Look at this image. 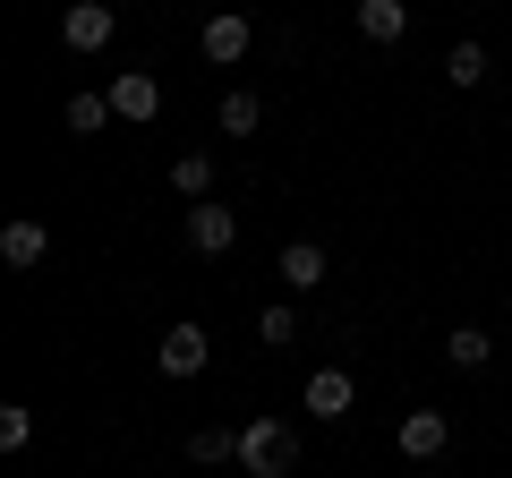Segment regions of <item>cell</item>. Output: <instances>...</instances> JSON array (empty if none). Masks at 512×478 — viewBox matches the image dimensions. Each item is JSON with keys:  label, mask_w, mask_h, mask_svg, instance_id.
<instances>
[{"label": "cell", "mask_w": 512, "mask_h": 478, "mask_svg": "<svg viewBox=\"0 0 512 478\" xmlns=\"http://www.w3.org/2000/svg\"><path fill=\"white\" fill-rule=\"evenodd\" d=\"M239 470L248 478H291L299 470V436L282 419H248L239 427Z\"/></svg>", "instance_id": "1"}, {"label": "cell", "mask_w": 512, "mask_h": 478, "mask_svg": "<svg viewBox=\"0 0 512 478\" xmlns=\"http://www.w3.org/2000/svg\"><path fill=\"white\" fill-rule=\"evenodd\" d=\"M111 35H120V9L111 0H69V18H60V43L69 52H103Z\"/></svg>", "instance_id": "2"}, {"label": "cell", "mask_w": 512, "mask_h": 478, "mask_svg": "<svg viewBox=\"0 0 512 478\" xmlns=\"http://www.w3.org/2000/svg\"><path fill=\"white\" fill-rule=\"evenodd\" d=\"M205 359H214V333H205V325H171L163 342H154V368H163V376H197Z\"/></svg>", "instance_id": "3"}, {"label": "cell", "mask_w": 512, "mask_h": 478, "mask_svg": "<svg viewBox=\"0 0 512 478\" xmlns=\"http://www.w3.org/2000/svg\"><path fill=\"white\" fill-rule=\"evenodd\" d=\"M393 444H402V461H436L444 444H453V419H444V410H410Z\"/></svg>", "instance_id": "4"}, {"label": "cell", "mask_w": 512, "mask_h": 478, "mask_svg": "<svg viewBox=\"0 0 512 478\" xmlns=\"http://www.w3.org/2000/svg\"><path fill=\"white\" fill-rule=\"evenodd\" d=\"M43 257H52V231H43L35 214H18L9 231H0V265H18V274H35Z\"/></svg>", "instance_id": "5"}, {"label": "cell", "mask_w": 512, "mask_h": 478, "mask_svg": "<svg viewBox=\"0 0 512 478\" xmlns=\"http://www.w3.org/2000/svg\"><path fill=\"white\" fill-rule=\"evenodd\" d=\"M111 111H120V120H154V111H163L154 69H120V77H111Z\"/></svg>", "instance_id": "6"}, {"label": "cell", "mask_w": 512, "mask_h": 478, "mask_svg": "<svg viewBox=\"0 0 512 478\" xmlns=\"http://www.w3.org/2000/svg\"><path fill=\"white\" fill-rule=\"evenodd\" d=\"M248 43H256V26L239 18V9H222V18H205V60H214V69H231V60H248Z\"/></svg>", "instance_id": "7"}, {"label": "cell", "mask_w": 512, "mask_h": 478, "mask_svg": "<svg viewBox=\"0 0 512 478\" xmlns=\"http://www.w3.org/2000/svg\"><path fill=\"white\" fill-rule=\"evenodd\" d=\"M231 239H239L231 205H188V248H197V257H222Z\"/></svg>", "instance_id": "8"}, {"label": "cell", "mask_w": 512, "mask_h": 478, "mask_svg": "<svg viewBox=\"0 0 512 478\" xmlns=\"http://www.w3.org/2000/svg\"><path fill=\"white\" fill-rule=\"evenodd\" d=\"M299 402H308L316 419H350V402H359V385H350L342 368H316V376H308V393H299Z\"/></svg>", "instance_id": "9"}, {"label": "cell", "mask_w": 512, "mask_h": 478, "mask_svg": "<svg viewBox=\"0 0 512 478\" xmlns=\"http://www.w3.org/2000/svg\"><path fill=\"white\" fill-rule=\"evenodd\" d=\"M359 35L367 43H402L410 35V0H359Z\"/></svg>", "instance_id": "10"}, {"label": "cell", "mask_w": 512, "mask_h": 478, "mask_svg": "<svg viewBox=\"0 0 512 478\" xmlns=\"http://www.w3.org/2000/svg\"><path fill=\"white\" fill-rule=\"evenodd\" d=\"M282 282H291V291H325V248H316V239H291V248H282Z\"/></svg>", "instance_id": "11"}, {"label": "cell", "mask_w": 512, "mask_h": 478, "mask_svg": "<svg viewBox=\"0 0 512 478\" xmlns=\"http://www.w3.org/2000/svg\"><path fill=\"white\" fill-rule=\"evenodd\" d=\"M171 188H180L188 205H205L214 197V154H180V163H171Z\"/></svg>", "instance_id": "12"}, {"label": "cell", "mask_w": 512, "mask_h": 478, "mask_svg": "<svg viewBox=\"0 0 512 478\" xmlns=\"http://www.w3.org/2000/svg\"><path fill=\"white\" fill-rule=\"evenodd\" d=\"M60 120H69V137H94L103 120H120V111H111V94H69V111H60Z\"/></svg>", "instance_id": "13"}, {"label": "cell", "mask_w": 512, "mask_h": 478, "mask_svg": "<svg viewBox=\"0 0 512 478\" xmlns=\"http://www.w3.org/2000/svg\"><path fill=\"white\" fill-rule=\"evenodd\" d=\"M444 359H453V368H487V359H495V342H487L478 325H453V333H444Z\"/></svg>", "instance_id": "14"}, {"label": "cell", "mask_w": 512, "mask_h": 478, "mask_svg": "<svg viewBox=\"0 0 512 478\" xmlns=\"http://www.w3.org/2000/svg\"><path fill=\"white\" fill-rule=\"evenodd\" d=\"M444 77H453V86L470 94L478 77H487V43H453V52H444Z\"/></svg>", "instance_id": "15"}, {"label": "cell", "mask_w": 512, "mask_h": 478, "mask_svg": "<svg viewBox=\"0 0 512 478\" xmlns=\"http://www.w3.org/2000/svg\"><path fill=\"white\" fill-rule=\"evenodd\" d=\"M188 461H205V470H214V461H239V436L231 427H197V436H188Z\"/></svg>", "instance_id": "16"}, {"label": "cell", "mask_w": 512, "mask_h": 478, "mask_svg": "<svg viewBox=\"0 0 512 478\" xmlns=\"http://www.w3.org/2000/svg\"><path fill=\"white\" fill-rule=\"evenodd\" d=\"M256 120H265L256 94H222V137H256Z\"/></svg>", "instance_id": "17"}, {"label": "cell", "mask_w": 512, "mask_h": 478, "mask_svg": "<svg viewBox=\"0 0 512 478\" xmlns=\"http://www.w3.org/2000/svg\"><path fill=\"white\" fill-rule=\"evenodd\" d=\"M26 436H35V410H26V402H0V453H26Z\"/></svg>", "instance_id": "18"}, {"label": "cell", "mask_w": 512, "mask_h": 478, "mask_svg": "<svg viewBox=\"0 0 512 478\" xmlns=\"http://www.w3.org/2000/svg\"><path fill=\"white\" fill-rule=\"evenodd\" d=\"M256 342H265V350L299 342V316H291V308H256Z\"/></svg>", "instance_id": "19"}]
</instances>
